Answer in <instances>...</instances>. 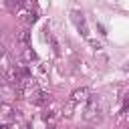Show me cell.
Listing matches in <instances>:
<instances>
[{"instance_id":"cell-4","label":"cell","mask_w":129,"mask_h":129,"mask_svg":"<svg viewBox=\"0 0 129 129\" xmlns=\"http://www.w3.org/2000/svg\"><path fill=\"white\" fill-rule=\"evenodd\" d=\"M97 111H99V107H97L95 99H89V107H87V111H85V119H91Z\"/></svg>"},{"instance_id":"cell-1","label":"cell","mask_w":129,"mask_h":129,"mask_svg":"<svg viewBox=\"0 0 129 129\" xmlns=\"http://www.w3.org/2000/svg\"><path fill=\"white\" fill-rule=\"evenodd\" d=\"M73 20L77 22V28L81 30V34L83 36H87L89 38V30H87V22H85V16H83V12H73Z\"/></svg>"},{"instance_id":"cell-6","label":"cell","mask_w":129,"mask_h":129,"mask_svg":"<svg viewBox=\"0 0 129 129\" xmlns=\"http://www.w3.org/2000/svg\"><path fill=\"white\" fill-rule=\"evenodd\" d=\"M22 4V0H6V6L10 8V10H14V8H18Z\"/></svg>"},{"instance_id":"cell-9","label":"cell","mask_w":129,"mask_h":129,"mask_svg":"<svg viewBox=\"0 0 129 129\" xmlns=\"http://www.w3.org/2000/svg\"><path fill=\"white\" fill-rule=\"evenodd\" d=\"M2 54H4V46L0 44V56H2Z\"/></svg>"},{"instance_id":"cell-7","label":"cell","mask_w":129,"mask_h":129,"mask_svg":"<svg viewBox=\"0 0 129 129\" xmlns=\"http://www.w3.org/2000/svg\"><path fill=\"white\" fill-rule=\"evenodd\" d=\"M89 44H91V46H93V48H101V44H99V42H97V40H91V38H89Z\"/></svg>"},{"instance_id":"cell-2","label":"cell","mask_w":129,"mask_h":129,"mask_svg":"<svg viewBox=\"0 0 129 129\" xmlns=\"http://www.w3.org/2000/svg\"><path fill=\"white\" fill-rule=\"evenodd\" d=\"M48 101H50V95H48L46 91H36V93L32 95V103H34V105H38V107L46 105Z\"/></svg>"},{"instance_id":"cell-10","label":"cell","mask_w":129,"mask_h":129,"mask_svg":"<svg viewBox=\"0 0 129 129\" xmlns=\"http://www.w3.org/2000/svg\"><path fill=\"white\" fill-rule=\"evenodd\" d=\"M48 129H56V127H54V125H50V127H48Z\"/></svg>"},{"instance_id":"cell-8","label":"cell","mask_w":129,"mask_h":129,"mask_svg":"<svg viewBox=\"0 0 129 129\" xmlns=\"http://www.w3.org/2000/svg\"><path fill=\"white\" fill-rule=\"evenodd\" d=\"M0 129H8V125H6V123H2V125H0Z\"/></svg>"},{"instance_id":"cell-5","label":"cell","mask_w":129,"mask_h":129,"mask_svg":"<svg viewBox=\"0 0 129 129\" xmlns=\"http://www.w3.org/2000/svg\"><path fill=\"white\" fill-rule=\"evenodd\" d=\"M18 42H20L22 46H28V42H30V32H28V30H22L20 36H18Z\"/></svg>"},{"instance_id":"cell-3","label":"cell","mask_w":129,"mask_h":129,"mask_svg":"<svg viewBox=\"0 0 129 129\" xmlns=\"http://www.w3.org/2000/svg\"><path fill=\"white\" fill-rule=\"evenodd\" d=\"M89 91L87 89H79V91H75L73 93V97H71V105H79V103H83V101H87L89 97Z\"/></svg>"}]
</instances>
